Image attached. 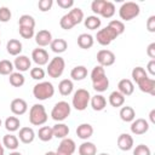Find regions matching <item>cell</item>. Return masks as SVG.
<instances>
[{"label":"cell","instance_id":"cell-1","mask_svg":"<svg viewBox=\"0 0 155 155\" xmlns=\"http://www.w3.org/2000/svg\"><path fill=\"white\" fill-rule=\"evenodd\" d=\"M54 94V87L50 81H40L33 87V96L38 101H46Z\"/></svg>","mask_w":155,"mask_h":155},{"label":"cell","instance_id":"cell-2","mask_svg":"<svg viewBox=\"0 0 155 155\" xmlns=\"http://www.w3.org/2000/svg\"><path fill=\"white\" fill-rule=\"evenodd\" d=\"M48 119L47 111L45 109V107L40 103H35L33 107H30L29 110V122L33 126H41L44 124H46Z\"/></svg>","mask_w":155,"mask_h":155},{"label":"cell","instance_id":"cell-3","mask_svg":"<svg viewBox=\"0 0 155 155\" xmlns=\"http://www.w3.org/2000/svg\"><path fill=\"white\" fill-rule=\"evenodd\" d=\"M139 13H140V7L138 4L133 1H126L119 8V16L122 21H132L133 18L138 17Z\"/></svg>","mask_w":155,"mask_h":155},{"label":"cell","instance_id":"cell-4","mask_svg":"<svg viewBox=\"0 0 155 155\" xmlns=\"http://www.w3.org/2000/svg\"><path fill=\"white\" fill-rule=\"evenodd\" d=\"M90 99H91V94L85 88H78L74 94H73V99H71V105L79 110V111H84L87 105L90 104Z\"/></svg>","mask_w":155,"mask_h":155},{"label":"cell","instance_id":"cell-5","mask_svg":"<svg viewBox=\"0 0 155 155\" xmlns=\"http://www.w3.org/2000/svg\"><path fill=\"white\" fill-rule=\"evenodd\" d=\"M70 113H71L70 104L68 102H65V101H59L52 108V110H51V117L54 121H57V122H62V121H64L65 119L69 117Z\"/></svg>","mask_w":155,"mask_h":155},{"label":"cell","instance_id":"cell-6","mask_svg":"<svg viewBox=\"0 0 155 155\" xmlns=\"http://www.w3.org/2000/svg\"><path fill=\"white\" fill-rule=\"evenodd\" d=\"M64 68H65V61L61 56H56V57H53L47 63V70H46V73L48 74L50 78L58 79L64 73Z\"/></svg>","mask_w":155,"mask_h":155},{"label":"cell","instance_id":"cell-7","mask_svg":"<svg viewBox=\"0 0 155 155\" xmlns=\"http://www.w3.org/2000/svg\"><path fill=\"white\" fill-rule=\"evenodd\" d=\"M119 35L116 34V31L114 29H111L109 25H107L105 28L103 29H99L97 31V35H96V39H97V42L102 46H108L110 45Z\"/></svg>","mask_w":155,"mask_h":155},{"label":"cell","instance_id":"cell-8","mask_svg":"<svg viewBox=\"0 0 155 155\" xmlns=\"http://www.w3.org/2000/svg\"><path fill=\"white\" fill-rule=\"evenodd\" d=\"M97 62H98V65H101V67H110V65H113L114 63H115V54H114V52L113 51H110V50H105V48H103V50H99L98 52H97Z\"/></svg>","mask_w":155,"mask_h":155},{"label":"cell","instance_id":"cell-9","mask_svg":"<svg viewBox=\"0 0 155 155\" xmlns=\"http://www.w3.org/2000/svg\"><path fill=\"white\" fill-rule=\"evenodd\" d=\"M76 150V144L71 138H63L56 150V155H73Z\"/></svg>","mask_w":155,"mask_h":155},{"label":"cell","instance_id":"cell-10","mask_svg":"<svg viewBox=\"0 0 155 155\" xmlns=\"http://www.w3.org/2000/svg\"><path fill=\"white\" fill-rule=\"evenodd\" d=\"M149 121L145 120V119H134L132 122H131V126H130V130L133 134L136 136H142L144 133H147L149 131Z\"/></svg>","mask_w":155,"mask_h":155},{"label":"cell","instance_id":"cell-11","mask_svg":"<svg viewBox=\"0 0 155 155\" xmlns=\"http://www.w3.org/2000/svg\"><path fill=\"white\" fill-rule=\"evenodd\" d=\"M48 52L45 50V48H41V47H38V48H34L33 52H31V59L33 62L38 65V67H41V65H46L48 63Z\"/></svg>","mask_w":155,"mask_h":155},{"label":"cell","instance_id":"cell-12","mask_svg":"<svg viewBox=\"0 0 155 155\" xmlns=\"http://www.w3.org/2000/svg\"><path fill=\"white\" fill-rule=\"evenodd\" d=\"M13 67L15 69H17L19 73H24V71H28L31 69V61L29 59L28 56L25 54H19L15 58V62H13Z\"/></svg>","mask_w":155,"mask_h":155},{"label":"cell","instance_id":"cell-13","mask_svg":"<svg viewBox=\"0 0 155 155\" xmlns=\"http://www.w3.org/2000/svg\"><path fill=\"white\" fill-rule=\"evenodd\" d=\"M10 109L13 115L19 116V115H23L27 113L28 104L23 98H15V99H12V102L10 104Z\"/></svg>","mask_w":155,"mask_h":155},{"label":"cell","instance_id":"cell-14","mask_svg":"<svg viewBox=\"0 0 155 155\" xmlns=\"http://www.w3.org/2000/svg\"><path fill=\"white\" fill-rule=\"evenodd\" d=\"M35 42L39 47H45V46H48L51 44V41L53 40L52 39V34L50 30L47 29H41L39 30L36 34H35Z\"/></svg>","mask_w":155,"mask_h":155},{"label":"cell","instance_id":"cell-15","mask_svg":"<svg viewBox=\"0 0 155 155\" xmlns=\"http://www.w3.org/2000/svg\"><path fill=\"white\" fill-rule=\"evenodd\" d=\"M133 145H134V140L130 133H121L117 137V147L120 150L128 151V150L133 149Z\"/></svg>","mask_w":155,"mask_h":155},{"label":"cell","instance_id":"cell-16","mask_svg":"<svg viewBox=\"0 0 155 155\" xmlns=\"http://www.w3.org/2000/svg\"><path fill=\"white\" fill-rule=\"evenodd\" d=\"M19 133H18V139L24 143V144H30L31 142H34L35 139V132L31 127L29 126H24V127H21L19 130Z\"/></svg>","mask_w":155,"mask_h":155},{"label":"cell","instance_id":"cell-17","mask_svg":"<svg viewBox=\"0 0 155 155\" xmlns=\"http://www.w3.org/2000/svg\"><path fill=\"white\" fill-rule=\"evenodd\" d=\"M137 85L142 92L148 93L150 96H155V80L153 78L148 76V78L143 79L142 81H139Z\"/></svg>","mask_w":155,"mask_h":155},{"label":"cell","instance_id":"cell-18","mask_svg":"<svg viewBox=\"0 0 155 155\" xmlns=\"http://www.w3.org/2000/svg\"><path fill=\"white\" fill-rule=\"evenodd\" d=\"M117 91L125 97L131 96L134 92V84L130 79H121L117 84Z\"/></svg>","mask_w":155,"mask_h":155},{"label":"cell","instance_id":"cell-19","mask_svg":"<svg viewBox=\"0 0 155 155\" xmlns=\"http://www.w3.org/2000/svg\"><path fill=\"white\" fill-rule=\"evenodd\" d=\"M22 50H23V45L17 39H10L7 41V44H6V51L11 56H15V57L19 56L21 52H22Z\"/></svg>","mask_w":155,"mask_h":155},{"label":"cell","instance_id":"cell-20","mask_svg":"<svg viewBox=\"0 0 155 155\" xmlns=\"http://www.w3.org/2000/svg\"><path fill=\"white\" fill-rule=\"evenodd\" d=\"M93 134V127L90 124H80L76 127V136L82 139V140H87L88 138H91Z\"/></svg>","mask_w":155,"mask_h":155},{"label":"cell","instance_id":"cell-21","mask_svg":"<svg viewBox=\"0 0 155 155\" xmlns=\"http://www.w3.org/2000/svg\"><path fill=\"white\" fill-rule=\"evenodd\" d=\"M90 104H91V107H92V109L94 111H102L107 107V99H105V97L103 94L98 93V94L91 96Z\"/></svg>","mask_w":155,"mask_h":155},{"label":"cell","instance_id":"cell-22","mask_svg":"<svg viewBox=\"0 0 155 155\" xmlns=\"http://www.w3.org/2000/svg\"><path fill=\"white\" fill-rule=\"evenodd\" d=\"M2 145L8 150H16L19 147V139L13 133H7L2 137Z\"/></svg>","mask_w":155,"mask_h":155},{"label":"cell","instance_id":"cell-23","mask_svg":"<svg viewBox=\"0 0 155 155\" xmlns=\"http://www.w3.org/2000/svg\"><path fill=\"white\" fill-rule=\"evenodd\" d=\"M94 44V39L91 34H87V33H82L78 36V45L80 48H84V50H88L93 46Z\"/></svg>","mask_w":155,"mask_h":155},{"label":"cell","instance_id":"cell-24","mask_svg":"<svg viewBox=\"0 0 155 155\" xmlns=\"http://www.w3.org/2000/svg\"><path fill=\"white\" fill-rule=\"evenodd\" d=\"M52 131H53V138L63 139V138H67L68 137L70 130H69L68 125H65L63 122H58V124H56L52 127Z\"/></svg>","mask_w":155,"mask_h":155},{"label":"cell","instance_id":"cell-25","mask_svg":"<svg viewBox=\"0 0 155 155\" xmlns=\"http://www.w3.org/2000/svg\"><path fill=\"white\" fill-rule=\"evenodd\" d=\"M120 119L124 121V122H132L134 119H136V111L130 105H125V107H121L120 109Z\"/></svg>","mask_w":155,"mask_h":155},{"label":"cell","instance_id":"cell-26","mask_svg":"<svg viewBox=\"0 0 155 155\" xmlns=\"http://www.w3.org/2000/svg\"><path fill=\"white\" fill-rule=\"evenodd\" d=\"M79 155H96L97 154V147L94 145V143L85 140L79 145Z\"/></svg>","mask_w":155,"mask_h":155},{"label":"cell","instance_id":"cell-27","mask_svg":"<svg viewBox=\"0 0 155 155\" xmlns=\"http://www.w3.org/2000/svg\"><path fill=\"white\" fill-rule=\"evenodd\" d=\"M50 48L54 53H63L68 48V42L64 39H53L50 44Z\"/></svg>","mask_w":155,"mask_h":155},{"label":"cell","instance_id":"cell-28","mask_svg":"<svg viewBox=\"0 0 155 155\" xmlns=\"http://www.w3.org/2000/svg\"><path fill=\"white\" fill-rule=\"evenodd\" d=\"M70 78L74 81H81L87 78V68L85 65H76L70 71Z\"/></svg>","mask_w":155,"mask_h":155},{"label":"cell","instance_id":"cell-29","mask_svg":"<svg viewBox=\"0 0 155 155\" xmlns=\"http://www.w3.org/2000/svg\"><path fill=\"white\" fill-rule=\"evenodd\" d=\"M109 104L114 108H120L125 104V96L121 94L119 91H113L110 94H109Z\"/></svg>","mask_w":155,"mask_h":155},{"label":"cell","instance_id":"cell-30","mask_svg":"<svg viewBox=\"0 0 155 155\" xmlns=\"http://www.w3.org/2000/svg\"><path fill=\"white\" fill-rule=\"evenodd\" d=\"M73 90H74V84H73V81H71L70 79H63V80H61V82L58 84V91H59V93H61L62 96H64V97L71 94Z\"/></svg>","mask_w":155,"mask_h":155},{"label":"cell","instance_id":"cell-31","mask_svg":"<svg viewBox=\"0 0 155 155\" xmlns=\"http://www.w3.org/2000/svg\"><path fill=\"white\" fill-rule=\"evenodd\" d=\"M92 87H93V90H94L96 92H98V93H102V92L107 91L108 87H109V79H108V76L104 75V76L97 79L96 81H93V82H92Z\"/></svg>","mask_w":155,"mask_h":155},{"label":"cell","instance_id":"cell-32","mask_svg":"<svg viewBox=\"0 0 155 155\" xmlns=\"http://www.w3.org/2000/svg\"><path fill=\"white\" fill-rule=\"evenodd\" d=\"M4 126L10 133H13V132L19 130L21 121H19V119L17 116H8V117H6V120L4 122Z\"/></svg>","mask_w":155,"mask_h":155},{"label":"cell","instance_id":"cell-33","mask_svg":"<svg viewBox=\"0 0 155 155\" xmlns=\"http://www.w3.org/2000/svg\"><path fill=\"white\" fill-rule=\"evenodd\" d=\"M84 24H85V27H86L87 29H90V30H96V29H98V28L101 27L102 21H101V18H99L98 16L92 15V16H87V17L84 19Z\"/></svg>","mask_w":155,"mask_h":155},{"label":"cell","instance_id":"cell-34","mask_svg":"<svg viewBox=\"0 0 155 155\" xmlns=\"http://www.w3.org/2000/svg\"><path fill=\"white\" fill-rule=\"evenodd\" d=\"M8 81H10V85L13 86V87H22L25 82V78L22 73L19 71H13L12 74L8 75Z\"/></svg>","mask_w":155,"mask_h":155},{"label":"cell","instance_id":"cell-35","mask_svg":"<svg viewBox=\"0 0 155 155\" xmlns=\"http://www.w3.org/2000/svg\"><path fill=\"white\" fill-rule=\"evenodd\" d=\"M38 137L41 142H50L53 138V131L50 126H42L38 131Z\"/></svg>","mask_w":155,"mask_h":155},{"label":"cell","instance_id":"cell-36","mask_svg":"<svg viewBox=\"0 0 155 155\" xmlns=\"http://www.w3.org/2000/svg\"><path fill=\"white\" fill-rule=\"evenodd\" d=\"M131 76H132V82H136L138 84L139 81H142L143 79L148 78V73L144 68L142 67H134L132 69V73H131Z\"/></svg>","mask_w":155,"mask_h":155},{"label":"cell","instance_id":"cell-37","mask_svg":"<svg viewBox=\"0 0 155 155\" xmlns=\"http://www.w3.org/2000/svg\"><path fill=\"white\" fill-rule=\"evenodd\" d=\"M68 16L70 17V19L73 21L74 25L80 24L84 21V11L80 7H74L68 12Z\"/></svg>","mask_w":155,"mask_h":155},{"label":"cell","instance_id":"cell-38","mask_svg":"<svg viewBox=\"0 0 155 155\" xmlns=\"http://www.w3.org/2000/svg\"><path fill=\"white\" fill-rule=\"evenodd\" d=\"M18 25L24 28H35V19L30 15H22L18 19Z\"/></svg>","mask_w":155,"mask_h":155},{"label":"cell","instance_id":"cell-39","mask_svg":"<svg viewBox=\"0 0 155 155\" xmlns=\"http://www.w3.org/2000/svg\"><path fill=\"white\" fill-rule=\"evenodd\" d=\"M115 5L111 1H105V5L101 11V16L104 18H111L115 15Z\"/></svg>","mask_w":155,"mask_h":155},{"label":"cell","instance_id":"cell-40","mask_svg":"<svg viewBox=\"0 0 155 155\" xmlns=\"http://www.w3.org/2000/svg\"><path fill=\"white\" fill-rule=\"evenodd\" d=\"M13 63L8 59H1L0 61V74L1 75H10L13 73Z\"/></svg>","mask_w":155,"mask_h":155},{"label":"cell","instance_id":"cell-41","mask_svg":"<svg viewBox=\"0 0 155 155\" xmlns=\"http://www.w3.org/2000/svg\"><path fill=\"white\" fill-rule=\"evenodd\" d=\"M111 29H114L115 31H116V34L117 35H121L124 31H125V24H124V22L122 21H119V19H113V21H110L109 22V24H108Z\"/></svg>","mask_w":155,"mask_h":155},{"label":"cell","instance_id":"cell-42","mask_svg":"<svg viewBox=\"0 0 155 155\" xmlns=\"http://www.w3.org/2000/svg\"><path fill=\"white\" fill-rule=\"evenodd\" d=\"M59 25H61V28L64 29V30H70V29H73V28L75 27L74 23H73V21H71L70 17L68 16V13H65L64 16H62V18L59 19Z\"/></svg>","mask_w":155,"mask_h":155},{"label":"cell","instance_id":"cell-43","mask_svg":"<svg viewBox=\"0 0 155 155\" xmlns=\"http://www.w3.org/2000/svg\"><path fill=\"white\" fill-rule=\"evenodd\" d=\"M45 70L40 67H35V68H31L30 69V76L31 79L34 80H38V81H41L44 78H45Z\"/></svg>","mask_w":155,"mask_h":155},{"label":"cell","instance_id":"cell-44","mask_svg":"<svg viewBox=\"0 0 155 155\" xmlns=\"http://www.w3.org/2000/svg\"><path fill=\"white\" fill-rule=\"evenodd\" d=\"M104 75H105V70H104V68H103V67H101V65H96V67L92 69L91 74H90L92 82H93V81H96L97 79H99V78H102V76H104Z\"/></svg>","mask_w":155,"mask_h":155},{"label":"cell","instance_id":"cell-45","mask_svg":"<svg viewBox=\"0 0 155 155\" xmlns=\"http://www.w3.org/2000/svg\"><path fill=\"white\" fill-rule=\"evenodd\" d=\"M105 1H107V0H93V1H92V4H91V10H92V12H93L96 16L101 15V11H102L103 6L105 5Z\"/></svg>","mask_w":155,"mask_h":155},{"label":"cell","instance_id":"cell-46","mask_svg":"<svg viewBox=\"0 0 155 155\" xmlns=\"http://www.w3.org/2000/svg\"><path fill=\"white\" fill-rule=\"evenodd\" d=\"M133 155H151V150L145 144H138L133 149Z\"/></svg>","mask_w":155,"mask_h":155},{"label":"cell","instance_id":"cell-47","mask_svg":"<svg viewBox=\"0 0 155 155\" xmlns=\"http://www.w3.org/2000/svg\"><path fill=\"white\" fill-rule=\"evenodd\" d=\"M12 17V13H11V10L6 6H1L0 7V22L2 23H6L11 19Z\"/></svg>","mask_w":155,"mask_h":155},{"label":"cell","instance_id":"cell-48","mask_svg":"<svg viewBox=\"0 0 155 155\" xmlns=\"http://www.w3.org/2000/svg\"><path fill=\"white\" fill-rule=\"evenodd\" d=\"M19 31V35L23 38V39H31L33 36H35V31L33 28H24V27H19L18 29Z\"/></svg>","mask_w":155,"mask_h":155},{"label":"cell","instance_id":"cell-49","mask_svg":"<svg viewBox=\"0 0 155 155\" xmlns=\"http://www.w3.org/2000/svg\"><path fill=\"white\" fill-rule=\"evenodd\" d=\"M52 5H53L52 0H40L38 2V7L41 12H47L48 10L52 8Z\"/></svg>","mask_w":155,"mask_h":155},{"label":"cell","instance_id":"cell-50","mask_svg":"<svg viewBox=\"0 0 155 155\" xmlns=\"http://www.w3.org/2000/svg\"><path fill=\"white\" fill-rule=\"evenodd\" d=\"M57 5L61 8L68 10V8H71L74 6V0H57Z\"/></svg>","mask_w":155,"mask_h":155},{"label":"cell","instance_id":"cell-51","mask_svg":"<svg viewBox=\"0 0 155 155\" xmlns=\"http://www.w3.org/2000/svg\"><path fill=\"white\" fill-rule=\"evenodd\" d=\"M147 30L150 31V33H155V16H150L148 19H147Z\"/></svg>","mask_w":155,"mask_h":155},{"label":"cell","instance_id":"cell-52","mask_svg":"<svg viewBox=\"0 0 155 155\" xmlns=\"http://www.w3.org/2000/svg\"><path fill=\"white\" fill-rule=\"evenodd\" d=\"M147 54L151 58V59H155V42H151L148 48H147Z\"/></svg>","mask_w":155,"mask_h":155},{"label":"cell","instance_id":"cell-53","mask_svg":"<svg viewBox=\"0 0 155 155\" xmlns=\"http://www.w3.org/2000/svg\"><path fill=\"white\" fill-rule=\"evenodd\" d=\"M147 73H149L150 75H155V59H150L149 61V63H148V65H147Z\"/></svg>","mask_w":155,"mask_h":155},{"label":"cell","instance_id":"cell-54","mask_svg":"<svg viewBox=\"0 0 155 155\" xmlns=\"http://www.w3.org/2000/svg\"><path fill=\"white\" fill-rule=\"evenodd\" d=\"M149 119H150V122L151 124H155V109H153L149 114Z\"/></svg>","mask_w":155,"mask_h":155},{"label":"cell","instance_id":"cell-55","mask_svg":"<svg viewBox=\"0 0 155 155\" xmlns=\"http://www.w3.org/2000/svg\"><path fill=\"white\" fill-rule=\"evenodd\" d=\"M4 154H5V149L2 147V143L0 142V155H4Z\"/></svg>","mask_w":155,"mask_h":155},{"label":"cell","instance_id":"cell-56","mask_svg":"<svg viewBox=\"0 0 155 155\" xmlns=\"http://www.w3.org/2000/svg\"><path fill=\"white\" fill-rule=\"evenodd\" d=\"M10 155H22V153H19V151H17V150H13L12 153H10Z\"/></svg>","mask_w":155,"mask_h":155},{"label":"cell","instance_id":"cell-57","mask_svg":"<svg viewBox=\"0 0 155 155\" xmlns=\"http://www.w3.org/2000/svg\"><path fill=\"white\" fill-rule=\"evenodd\" d=\"M45 155H56V151H47Z\"/></svg>","mask_w":155,"mask_h":155},{"label":"cell","instance_id":"cell-58","mask_svg":"<svg viewBox=\"0 0 155 155\" xmlns=\"http://www.w3.org/2000/svg\"><path fill=\"white\" fill-rule=\"evenodd\" d=\"M99 155H110V154H108V153H101Z\"/></svg>","mask_w":155,"mask_h":155},{"label":"cell","instance_id":"cell-59","mask_svg":"<svg viewBox=\"0 0 155 155\" xmlns=\"http://www.w3.org/2000/svg\"><path fill=\"white\" fill-rule=\"evenodd\" d=\"M1 125H2V121H1V119H0V127H1Z\"/></svg>","mask_w":155,"mask_h":155},{"label":"cell","instance_id":"cell-60","mask_svg":"<svg viewBox=\"0 0 155 155\" xmlns=\"http://www.w3.org/2000/svg\"><path fill=\"white\" fill-rule=\"evenodd\" d=\"M0 45H1V41H0Z\"/></svg>","mask_w":155,"mask_h":155}]
</instances>
